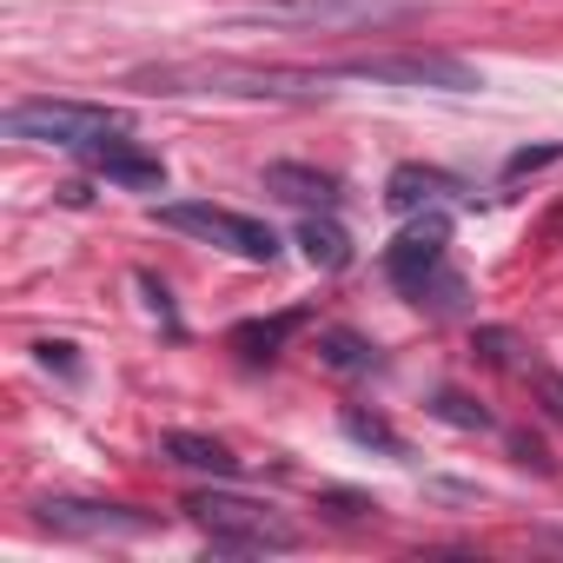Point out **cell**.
Here are the masks:
<instances>
[{
    "mask_svg": "<svg viewBox=\"0 0 563 563\" xmlns=\"http://www.w3.org/2000/svg\"><path fill=\"white\" fill-rule=\"evenodd\" d=\"M431 411H438L444 424H464V431H490V411H484V405H471L464 391H438V398H431Z\"/></svg>",
    "mask_w": 563,
    "mask_h": 563,
    "instance_id": "obj_17",
    "label": "cell"
},
{
    "mask_svg": "<svg viewBox=\"0 0 563 563\" xmlns=\"http://www.w3.org/2000/svg\"><path fill=\"white\" fill-rule=\"evenodd\" d=\"M405 0H245L239 21L258 27H292V34H339V27H372V21H405Z\"/></svg>",
    "mask_w": 563,
    "mask_h": 563,
    "instance_id": "obj_5",
    "label": "cell"
},
{
    "mask_svg": "<svg viewBox=\"0 0 563 563\" xmlns=\"http://www.w3.org/2000/svg\"><path fill=\"white\" fill-rule=\"evenodd\" d=\"M159 225H166V232H186V239H199V245H219V252H232V258H245V265H272V258H278V232H272L265 219L225 212V206H212V199H173V206H159Z\"/></svg>",
    "mask_w": 563,
    "mask_h": 563,
    "instance_id": "obj_3",
    "label": "cell"
},
{
    "mask_svg": "<svg viewBox=\"0 0 563 563\" xmlns=\"http://www.w3.org/2000/svg\"><path fill=\"white\" fill-rule=\"evenodd\" d=\"M550 159H556V146H530V153H517V159H510L504 173L517 179V173H537V166H550Z\"/></svg>",
    "mask_w": 563,
    "mask_h": 563,
    "instance_id": "obj_21",
    "label": "cell"
},
{
    "mask_svg": "<svg viewBox=\"0 0 563 563\" xmlns=\"http://www.w3.org/2000/svg\"><path fill=\"white\" fill-rule=\"evenodd\" d=\"M332 80H372V87H438V93H477L484 74L464 67L457 54H358L339 60Z\"/></svg>",
    "mask_w": 563,
    "mask_h": 563,
    "instance_id": "obj_6",
    "label": "cell"
},
{
    "mask_svg": "<svg viewBox=\"0 0 563 563\" xmlns=\"http://www.w3.org/2000/svg\"><path fill=\"white\" fill-rule=\"evenodd\" d=\"M385 278L411 299V306H431V312H457L464 299V278L451 272V245H444V225H411L385 245Z\"/></svg>",
    "mask_w": 563,
    "mask_h": 563,
    "instance_id": "obj_2",
    "label": "cell"
},
{
    "mask_svg": "<svg viewBox=\"0 0 563 563\" xmlns=\"http://www.w3.org/2000/svg\"><path fill=\"white\" fill-rule=\"evenodd\" d=\"M510 451H517V464H537V471H550V457H543L530 438H510Z\"/></svg>",
    "mask_w": 563,
    "mask_h": 563,
    "instance_id": "obj_22",
    "label": "cell"
},
{
    "mask_svg": "<svg viewBox=\"0 0 563 563\" xmlns=\"http://www.w3.org/2000/svg\"><path fill=\"white\" fill-rule=\"evenodd\" d=\"M126 120L107 113V107H87V100H21L8 107V133L14 140H34V146H60V153H87L93 140L120 133Z\"/></svg>",
    "mask_w": 563,
    "mask_h": 563,
    "instance_id": "obj_4",
    "label": "cell"
},
{
    "mask_svg": "<svg viewBox=\"0 0 563 563\" xmlns=\"http://www.w3.org/2000/svg\"><path fill=\"white\" fill-rule=\"evenodd\" d=\"M319 358H325L332 372H378V365H385L378 345H365L358 332H319Z\"/></svg>",
    "mask_w": 563,
    "mask_h": 563,
    "instance_id": "obj_15",
    "label": "cell"
},
{
    "mask_svg": "<svg viewBox=\"0 0 563 563\" xmlns=\"http://www.w3.org/2000/svg\"><path fill=\"white\" fill-rule=\"evenodd\" d=\"M87 166H93L100 179L126 186V192H159V186H166L159 153H146L140 140H126V126H120V133H107V140H93V146H87Z\"/></svg>",
    "mask_w": 563,
    "mask_h": 563,
    "instance_id": "obj_9",
    "label": "cell"
},
{
    "mask_svg": "<svg viewBox=\"0 0 563 563\" xmlns=\"http://www.w3.org/2000/svg\"><path fill=\"white\" fill-rule=\"evenodd\" d=\"M517 372H523V378L537 385V398H543V411H550V418L563 424V378H556L550 365H537V358H517Z\"/></svg>",
    "mask_w": 563,
    "mask_h": 563,
    "instance_id": "obj_18",
    "label": "cell"
},
{
    "mask_svg": "<svg viewBox=\"0 0 563 563\" xmlns=\"http://www.w3.org/2000/svg\"><path fill=\"white\" fill-rule=\"evenodd\" d=\"M153 93H239V100H292L325 87V74H265V67H166L146 74Z\"/></svg>",
    "mask_w": 563,
    "mask_h": 563,
    "instance_id": "obj_7",
    "label": "cell"
},
{
    "mask_svg": "<svg viewBox=\"0 0 563 563\" xmlns=\"http://www.w3.org/2000/svg\"><path fill=\"white\" fill-rule=\"evenodd\" d=\"M444 199H464V186L438 166H398L385 179V206L391 212H418V206H444Z\"/></svg>",
    "mask_w": 563,
    "mask_h": 563,
    "instance_id": "obj_11",
    "label": "cell"
},
{
    "mask_svg": "<svg viewBox=\"0 0 563 563\" xmlns=\"http://www.w3.org/2000/svg\"><path fill=\"white\" fill-rule=\"evenodd\" d=\"M186 517L206 530L212 550H232V556H265V550H299V530L278 517L272 504H252V497H225V490H199L186 497Z\"/></svg>",
    "mask_w": 563,
    "mask_h": 563,
    "instance_id": "obj_1",
    "label": "cell"
},
{
    "mask_svg": "<svg viewBox=\"0 0 563 563\" xmlns=\"http://www.w3.org/2000/svg\"><path fill=\"white\" fill-rule=\"evenodd\" d=\"M34 523L54 537H80V543H113V537H146L153 517L133 504H107V497H41Z\"/></svg>",
    "mask_w": 563,
    "mask_h": 563,
    "instance_id": "obj_8",
    "label": "cell"
},
{
    "mask_svg": "<svg viewBox=\"0 0 563 563\" xmlns=\"http://www.w3.org/2000/svg\"><path fill=\"white\" fill-rule=\"evenodd\" d=\"M299 245H306V258L319 265V272H339L345 258H352V239H345V225L325 212V219H306L299 225Z\"/></svg>",
    "mask_w": 563,
    "mask_h": 563,
    "instance_id": "obj_14",
    "label": "cell"
},
{
    "mask_svg": "<svg viewBox=\"0 0 563 563\" xmlns=\"http://www.w3.org/2000/svg\"><path fill=\"white\" fill-rule=\"evenodd\" d=\"M345 438H352V444H378L385 457H405V444H398V431H391L385 418H365V411H345Z\"/></svg>",
    "mask_w": 563,
    "mask_h": 563,
    "instance_id": "obj_16",
    "label": "cell"
},
{
    "mask_svg": "<svg viewBox=\"0 0 563 563\" xmlns=\"http://www.w3.org/2000/svg\"><path fill=\"white\" fill-rule=\"evenodd\" d=\"M140 292H146V306L166 319V332H179V319H173V299H166V286H159V278L153 272H140Z\"/></svg>",
    "mask_w": 563,
    "mask_h": 563,
    "instance_id": "obj_19",
    "label": "cell"
},
{
    "mask_svg": "<svg viewBox=\"0 0 563 563\" xmlns=\"http://www.w3.org/2000/svg\"><path fill=\"white\" fill-rule=\"evenodd\" d=\"M265 192L292 199V206H319V212L339 206V179L319 173V166H299V159H272V166H265Z\"/></svg>",
    "mask_w": 563,
    "mask_h": 563,
    "instance_id": "obj_10",
    "label": "cell"
},
{
    "mask_svg": "<svg viewBox=\"0 0 563 563\" xmlns=\"http://www.w3.org/2000/svg\"><path fill=\"white\" fill-rule=\"evenodd\" d=\"M159 451H166L179 471H206V477H219V484H232V477H239V457H232L219 438H199V431H166V438H159Z\"/></svg>",
    "mask_w": 563,
    "mask_h": 563,
    "instance_id": "obj_12",
    "label": "cell"
},
{
    "mask_svg": "<svg viewBox=\"0 0 563 563\" xmlns=\"http://www.w3.org/2000/svg\"><path fill=\"white\" fill-rule=\"evenodd\" d=\"M34 352H41V365H47V372H60V378H74V372H80V365H74V345H54V339H47V345H34Z\"/></svg>",
    "mask_w": 563,
    "mask_h": 563,
    "instance_id": "obj_20",
    "label": "cell"
},
{
    "mask_svg": "<svg viewBox=\"0 0 563 563\" xmlns=\"http://www.w3.org/2000/svg\"><path fill=\"white\" fill-rule=\"evenodd\" d=\"M299 325H306V312H278V319L232 325V352H239V358H278V345H286Z\"/></svg>",
    "mask_w": 563,
    "mask_h": 563,
    "instance_id": "obj_13",
    "label": "cell"
}]
</instances>
